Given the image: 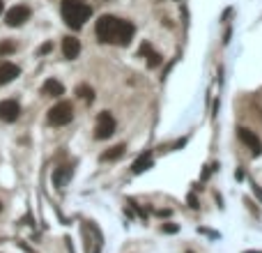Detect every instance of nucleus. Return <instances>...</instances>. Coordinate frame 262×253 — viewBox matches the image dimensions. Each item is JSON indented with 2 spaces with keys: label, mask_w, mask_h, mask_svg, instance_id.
<instances>
[{
  "label": "nucleus",
  "mask_w": 262,
  "mask_h": 253,
  "mask_svg": "<svg viewBox=\"0 0 262 253\" xmlns=\"http://www.w3.org/2000/svg\"><path fill=\"white\" fill-rule=\"evenodd\" d=\"M90 14H92V9L83 0H62V18L72 30H81Z\"/></svg>",
  "instance_id": "1"
},
{
  "label": "nucleus",
  "mask_w": 262,
  "mask_h": 253,
  "mask_svg": "<svg viewBox=\"0 0 262 253\" xmlns=\"http://www.w3.org/2000/svg\"><path fill=\"white\" fill-rule=\"evenodd\" d=\"M118 28H120V18L111 16V14H104V16H99V21H97V25H95L97 39L102 44H115V39H118Z\"/></svg>",
  "instance_id": "2"
},
{
  "label": "nucleus",
  "mask_w": 262,
  "mask_h": 253,
  "mask_svg": "<svg viewBox=\"0 0 262 253\" xmlns=\"http://www.w3.org/2000/svg\"><path fill=\"white\" fill-rule=\"evenodd\" d=\"M74 118V106L69 102H58L53 109L48 111V122L53 126H62V125H69Z\"/></svg>",
  "instance_id": "3"
},
{
  "label": "nucleus",
  "mask_w": 262,
  "mask_h": 253,
  "mask_svg": "<svg viewBox=\"0 0 262 253\" xmlns=\"http://www.w3.org/2000/svg\"><path fill=\"white\" fill-rule=\"evenodd\" d=\"M115 131V118L108 111H102L99 118H97V125H95V138L97 140H106L111 138Z\"/></svg>",
  "instance_id": "4"
},
{
  "label": "nucleus",
  "mask_w": 262,
  "mask_h": 253,
  "mask_svg": "<svg viewBox=\"0 0 262 253\" xmlns=\"http://www.w3.org/2000/svg\"><path fill=\"white\" fill-rule=\"evenodd\" d=\"M237 136H239V140L251 150L253 157H260L262 154V143H260V138H258L256 133L251 131V129H246V126H237Z\"/></svg>",
  "instance_id": "5"
},
{
  "label": "nucleus",
  "mask_w": 262,
  "mask_h": 253,
  "mask_svg": "<svg viewBox=\"0 0 262 253\" xmlns=\"http://www.w3.org/2000/svg\"><path fill=\"white\" fill-rule=\"evenodd\" d=\"M28 18H30V7L28 5H16V7H12V9L7 12L5 21H7L9 28H18V25H23Z\"/></svg>",
  "instance_id": "6"
},
{
  "label": "nucleus",
  "mask_w": 262,
  "mask_h": 253,
  "mask_svg": "<svg viewBox=\"0 0 262 253\" xmlns=\"http://www.w3.org/2000/svg\"><path fill=\"white\" fill-rule=\"evenodd\" d=\"M21 115V104L16 99H5L0 102V120L2 122H16Z\"/></svg>",
  "instance_id": "7"
},
{
  "label": "nucleus",
  "mask_w": 262,
  "mask_h": 253,
  "mask_svg": "<svg viewBox=\"0 0 262 253\" xmlns=\"http://www.w3.org/2000/svg\"><path fill=\"white\" fill-rule=\"evenodd\" d=\"M133 35H136V28H133V23H131V21H125V18H120L118 39H115V44H118V46H129L131 39H133Z\"/></svg>",
  "instance_id": "8"
},
{
  "label": "nucleus",
  "mask_w": 262,
  "mask_h": 253,
  "mask_svg": "<svg viewBox=\"0 0 262 253\" xmlns=\"http://www.w3.org/2000/svg\"><path fill=\"white\" fill-rule=\"evenodd\" d=\"M18 74H21L18 65H14V62H9V60H2V62H0V85L12 83L14 79H18Z\"/></svg>",
  "instance_id": "9"
},
{
  "label": "nucleus",
  "mask_w": 262,
  "mask_h": 253,
  "mask_svg": "<svg viewBox=\"0 0 262 253\" xmlns=\"http://www.w3.org/2000/svg\"><path fill=\"white\" fill-rule=\"evenodd\" d=\"M78 53H81V42L76 37H65L62 39V55L67 60H74V58H78Z\"/></svg>",
  "instance_id": "10"
},
{
  "label": "nucleus",
  "mask_w": 262,
  "mask_h": 253,
  "mask_svg": "<svg viewBox=\"0 0 262 253\" xmlns=\"http://www.w3.org/2000/svg\"><path fill=\"white\" fill-rule=\"evenodd\" d=\"M42 92L46 97H62L65 95V85L60 83V81H55V79H48L46 83L42 85Z\"/></svg>",
  "instance_id": "11"
},
{
  "label": "nucleus",
  "mask_w": 262,
  "mask_h": 253,
  "mask_svg": "<svg viewBox=\"0 0 262 253\" xmlns=\"http://www.w3.org/2000/svg\"><path fill=\"white\" fill-rule=\"evenodd\" d=\"M69 177H72V166H60V168H55V173H53V184L58 189H62Z\"/></svg>",
  "instance_id": "12"
},
{
  "label": "nucleus",
  "mask_w": 262,
  "mask_h": 253,
  "mask_svg": "<svg viewBox=\"0 0 262 253\" xmlns=\"http://www.w3.org/2000/svg\"><path fill=\"white\" fill-rule=\"evenodd\" d=\"M147 168H152V154H149V152H145V154H140V157L133 161L131 170H133L136 175H140V173H145Z\"/></svg>",
  "instance_id": "13"
},
{
  "label": "nucleus",
  "mask_w": 262,
  "mask_h": 253,
  "mask_svg": "<svg viewBox=\"0 0 262 253\" xmlns=\"http://www.w3.org/2000/svg\"><path fill=\"white\" fill-rule=\"evenodd\" d=\"M125 145H115V147H111L108 152H104L102 154V161H115V159H120L122 154H125Z\"/></svg>",
  "instance_id": "14"
},
{
  "label": "nucleus",
  "mask_w": 262,
  "mask_h": 253,
  "mask_svg": "<svg viewBox=\"0 0 262 253\" xmlns=\"http://www.w3.org/2000/svg\"><path fill=\"white\" fill-rule=\"evenodd\" d=\"M76 95L81 97L83 102H88V104L95 102V90H92L90 85H78V88H76Z\"/></svg>",
  "instance_id": "15"
},
{
  "label": "nucleus",
  "mask_w": 262,
  "mask_h": 253,
  "mask_svg": "<svg viewBox=\"0 0 262 253\" xmlns=\"http://www.w3.org/2000/svg\"><path fill=\"white\" fill-rule=\"evenodd\" d=\"M16 51V44L5 39V42H0V58H5V55H12Z\"/></svg>",
  "instance_id": "16"
},
{
  "label": "nucleus",
  "mask_w": 262,
  "mask_h": 253,
  "mask_svg": "<svg viewBox=\"0 0 262 253\" xmlns=\"http://www.w3.org/2000/svg\"><path fill=\"white\" fill-rule=\"evenodd\" d=\"M161 65V53H156V51H149L147 53V67L149 69H154V67Z\"/></svg>",
  "instance_id": "17"
},
{
  "label": "nucleus",
  "mask_w": 262,
  "mask_h": 253,
  "mask_svg": "<svg viewBox=\"0 0 262 253\" xmlns=\"http://www.w3.org/2000/svg\"><path fill=\"white\" fill-rule=\"evenodd\" d=\"M177 230H179L177 223H166V226H163V233H177Z\"/></svg>",
  "instance_id": "18"
},
{
  "label": "nucleus",
  "mask_w": 262,
  "mask_h": 253,
  "mask_svg": "<svg viewBox=\"0 0 262 253\" xmlns=\"http://www.w3.org/2000/svg\"><path fill=\"white\" fill-rule=\"evenodd\" d=\"M189 207H193V210L200 207V205H198V198H196V196H191V193H189Z\"/></svg>",
  "instance_id": "19"
},
{
  "label": "nucleus",
  "mask_w": 262,
  "mask_h": 253,
  "mask_svg": "<svg viewBox=\"0 0 262 253\" xmlns=\"http://www.w3.org/2000/svg\"><path fill=\"white\" fill-rule=\"evenodd\" d=\"M51 48H53V44H51V42H46V44H44L42 48H39V53H48V51H51Z\"/></svg>",
  "instance_id": "20"
},
{
  "label": "nucleus",
  "mask_w": 262,
  "mask_h": 253,
  "mask_svg": "<svg viewBox=\"0 0 262 253\" xmlns=\"http://www.w3.org/2000/svg\"><path fill=\"white\" fill-rule=\"evenodd\" d=\"M253 193H256L258 198H260V200H262V189H260V187H256V184H253Z\"/></svg>",
  "instance_id": "21"
},
{
  "label": "nucleus",
  "mask_w": 262,
  "mask_h": 253,
  "mask_svg": "<svg viewBox=\"0 0 262 253\" xmlns=\"http://www.w3.org/2000/svg\"><path fill=\"white\" fill-rule=\"evenodd\" d=\"M5 12V2H2V0H0V14Z\"/></svg>",
  "instance_id": "22"
},
{
  "label": "nucleus",
  "mask_w": 262,
  "mask_h": 253,
  "mask_svg": "<svg viewBox=\"0 0 262 253\" xmlns=\"http://www.w3.org/2000/svg\"><path fill=\"white\" fill-rule=\"evenodd\" d=\"M244 253H262V251H244Z\"/></svg>",
  "instance_id": "23"
},
{
  "label": "nucleus",
  "mask_w": 262,
  "mask_h": 253,
  "mask_svg": "<svg viewBox=\"0 0 262 253\" xmlns=\"http://www.w3.org/2000/svg\"><path fill=\"white\" fill-rule=\"evenodd\" d=\"M0 210H2V203H0Z\"/></svg>",
  "instance_id": "24"
}]
</instances>
